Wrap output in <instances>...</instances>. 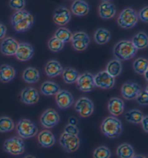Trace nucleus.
Returning a JSON list of instances; mask_svg holds the SVG:
<instances>
[{"instance_id": "obj_29", "label": "nucleus", "mask_w": 148, "mask_h": 158, "mask_svg": "<svg viewBox=\"0 0 148 158\" xmlns=\"http://www.w3.org/2000/svg\"><path fill=\"white\" fill-rule=\"evenodd\" d=\"M111 39V33L107 29L100 27L95 32L94 40L98 45H105Z\"/></svg>"}, {"instance_id": "obj_48", "label": "nucleus", "mask_w": 148, "mask_h": 158, "mask_svg": "<svg viewBox=\"0 0 148 158\" xmlns=\"http://www.w3.org/2000/svg\"><path fill=\"white\" fill-rule=\"evenodd\" d=\"M23 158H36V157H34V155H26V156L24 157Z\"/></svg>"}, {"instance_id": "obj_23", "label": "nucleus", "mask_w": 148, "mask_h": 158, "mask_svg": "<svg viewBox=\"0 0 148 158\" xmlns=\"http://www.w3.org/2000/svg\"><path fill=\"white\" fill-rule=\"evenodd\" d=\"M16 76V71L12 65L3 64L0 66V81L7 83L12 81Z\"/></svg>"}, {"instance_id": "obj_40", "label": "nucleus", "mask_w": 148, "mask_h": 158, "mask_svg": "<svg viewBox=\"0 0 148 158\" xmlns=\"http://www.w3.org/2000/svg\"><path fill=\"white\" fill-rule=\"evenodd\" d=\"M85 40L88 43H90V39L88 35L85 32L79 31L74 32L72 35V40Z\"/></svg>"}, {"instance_id": "obj_41", "label": "nucleus", "mask_w": 148, "mask_h": 158, "mask_svg": "<svg viewBox=\"0 0 148 158\" xmlns=\"http://www.w3.org/2000/svg\"><path fill=\"white\" fill-rule=\"evenodd\" d=\"M64 131L70 135H74V136H79V129L77 127V126H74V125H72L70 124H67L66 125L65 129H64Z\"/></svg>"}, {"instance_id": "obj_34", "label": "nucleus", "mask_w": 148, "mask_h": 158, "mask_svg": "<svg viewBox=\"0 0 148 158\" xmlns=\"http://www.w3.org/2000/svg\"><path fill=\"white\" fill-rule=\"evenodd\" d=\"M15 123L13 120L9 117H0V132L7 133L12 131L15 129Z\"/></svg>"}, {"instance_id": "obj_10", "label": "nucleus", "mask_w": 148, "mask_h": 158, "mask_svg": "<svg viewBox=\"0 0 148 158\" xmlns=\"http://www.w3.org/2000/svg\"><path fill=\"white\" fill-rule=\"evenodd\" d=\"M77 87L79 91L84 93L91 92L96 85L94 83V76L90 72L80 74L76 81Z\"/></svg>"}, {"instance_id": "obj_38", "label": "nucleus", "mask_w": 148, "mask_h": 158, "mask_svg": "<svg viewBox=\"0 0 148 158\" xmlns=\"http://www.w3.org/2000/svg\"><path fill=\"white\" fill-rule=\"evenodd\" d=\"M9 6L13 10H23L25 6V0H10Z\"/></svg>"}, {"instance_id": "obj_14", "label": "nucleus", "mask_w": 148, "mask_h": 158, "mask_svg": "<svg viewBox=\"0 0 148 158\" xmlns=\"http://www.w3.org/2000/svg\"><path fill=\"white\" fill-rule=\"evenodd\" d=\"M72 19L71 10L65 6H60L54 11L53 21L56 25L64 27L70 23Z\"/></svg>"}, {"instance_id": "obj_28", "label": "nucleus", "mask_w": 148, "mask_h": 158, "mask_svg": "<svg viewBox=\"0 0 148 158\" xmlns=\"http://www.w3.org/2000/svg\"><path fill=\"white\" fill-rule=\"evenodd\" d=\"M116 152L119 158H132L135 155L134 148L128 143H122L119 145Z\"/></svg>"}, {"instance_id": "obj_25", "label": "nucleus", "mask_w": 148, "mask_h": 158, "mask_svg": "<svg viewBox=\"0 0 148 158\" xmlns=\"http://www.w3.org/2000/svg\"><path fill=\"white\" fill-rule=\"evenodd\" d=\"M122 69L123 66L121 61L117 60L116 58L110 60L105 67V71L114 78H116L120 76L122 72Z\"/></svg>"}, {"instance_id": "obj_39", "label": "nucleus", "mask_w": 148, "mask_h": 158, "mask_svg": "<svg viewBox=\"0 0 148 158\" xmlns=\"http://www.w3.org/2000/svg\"><path fill=\"white\" fill-rule=\"evenodd\" d=\"M137 102L141 106H147L148 105V93L145 91H142L136 98Z\"/></svg>"}, {"instance_id": "obj_12", "label": "nucleus", "mask_w": 148, "mask_h": 158, "mask_svg": "<svg viewBox=\"0 0 148 158\" xmlns=\"http://www.w3.org/2000/svg\"><path fill=\"white\" fill-rule=\"evenodd\" d=\"M55 101L59 109H67L74 104V98L71 92L65 89H61L55 95Z\"/></svg>"}, {"instance_id": "obj_32", "label": "nucleus", "mask_w": 148, "mask_h": 158, "mask_svg": "<svg viewBox=\"0 0 148 158\" xmlns=\"http://www.w3.org/2000/svg\"><path fill=\"white\" fill-rule=\"evenodd\" d=\"M73 33L67 28L61 27L56 30L54 37L59 40L63 43H67L72 41Z\"/></svg>"}, {"instance_id": "obj_43", "label": "nucleus", "mask_w": 148, "mask_h": 158, "mask_svg": "<svg viewBox=\"0 0 148 158\" xmlns=\"http://www.w3.org/2000/svg\"><path fill=\"white\" fill-rule=\"evenodd\" d=\"M7 32V27L4 24L0 23V40H3L5 38Z\"/></svg>"}, {"instance_id": "obj_11", "label": "nucleus", "mask_w": 148, "mask_h": 158, "mask_svg": "<svg viewBox=\"0 0 148 158\" xmlns=\"http://www.w3.org/2000/svg\"><path fill=\"white\" fill-rule=\"evenodd\" d=\"M94 83L95 85L100 89H111L116 84V79L105 71H102L94 76Z\"/></svg>"}, {"instance_id": "obj_36", "label": "nucleus", "mask_w": 148, "mask_h": 158, "mask_svg": "<svg viewBox=\"0 0 148 158\" xmlns=\"http://www.w3.org/2000/svg\"><path fill=\"white\" fill-rule=\"evenodd\" d=\"M65 47V43L61 42L55 37L51 38L48 41V48L53 52H58L61 51Z\"/></svg>"}, {"instance_id": "obj_30", "label": "nucleus", "mask_w": 148, "mask_h": 158, "mask_svg": "<svg viewBox=\"0 0 148 158\" xmlns=\"http://www.w3.org/2000/svg\"><path fill=\"white\" fill-rule=\"evenodd\" d=\"M144 114L140 110L137 109H133L131 110L128 111L126 112L124 115L125 119L128 122L132 123V124H141L142 121L144 118Z\"/></svg>"}, {"instance_id": "obj_9", "label": "nucleus", "mask_w": 148, "mask_h": 158, "mask_svg": "<svg viewBox=\"0 0 148 158\" xmlns=\"http://www.w3.org/2000/svg\"><path fill=\"white\" fill-rule=\"evenodd\" d=\"M74 109L82 117L87 118L93 114L94 104L89 98L83 96L75 102Z\"/></svg>"}, {"instance_id": "obj_5", "label": "nucleus", "mask_w": 148, "mask_h": 158, "mask_svg": "<svg viewBox=\"0 0 148 158\" xmlns=\"http://www.w3.org/2000/svg\"><path fill=\"white\" fill-rule=\"evenodd\" d=\"M137 13L132 8L128 7L121 11L117 18V23L123 29H131L138 23Z\"/></svg>"}, {"instance_id": "obj_13", "label": "nucleus", "mask_w": 148, "mask_h": 158, "mask_svg": "<svg viewBox=\"0 0 148 158\" xmlns=\"http://www.w3.org/2000/svg\"><path fill=\"white\" fill-rule=\"evenodd\" d=\"M142 91V88L137 83L127 82L121 86V92L123 98L126 100H134Z\"/></svg>"}, {"instance_id": "obj_37", "label": "nucleus", "mask_w": 148, "mask_h": 158, "mask_svg": "<svg viewBox=\"0 0 148 158\" xmlns=\"http://www.w3.org/2000/svg\"><path fill=\"white\" fill-rule=\"evenodd\" d=\"M71 42L72 48L75 50H77V51H83V50H85L90 44V43H88V42H86L85 40H72Z\"/></svg>"}, {"instance_id": "obj_44", "label": "nucleus", "mask_w": 148, "mask_h": 158, "mask_svg": "<svg viewBox=\"0 0 148 158\" xmlns=\"http://www.w3.org/2000/svg\"><path fill=\"white\" fill-rule=\"evenodd\" d=\"M141 124H142V127L144 131L148 133V115L145 116L142 122H141Z\"/></svg>"}, {"instance_id": "obj_21", "label": "nucleus", "mask_w": 148, "mask_h": 158, "mask_svg": "<svg viewBox=\"0 0 148 158\" xmlns=\"http://www.w3.org/2000/svg\"><path fill=\"white\" fill-rule=\"evenodd\" d=\"M98 14L102 19H110L116 15V8L111 2H103L98 6Z\"/></svg>"}, {"instance_id": "obj_15", "label": "nucleus", "mask_w": 148, "mask_h": 158, "mask_svg": "<svg viewBox=\"0 0 148 158\" xmlns=\"http://www.w3.org/2000/svg\"><path fill=\"white\" fill-rule=\"evenodd\" d=\"M34 54V48L30 43H20L15 52V57L17 60L22 62H25L30 60Z\"/></svg>"}, {"instance_id": "obj_26", "label": "nucleus", "mask_w": 148, "mask_h": 158, "mask_svg": "<svg viewBox=\"0 0 148 158\" xmlns=\"http://www.w3.org/2000/svg\"><path fill=\"white\" fill-rule=\"evenodd\" d=\"M41 78L39 71L34 67H28L24 70L23 73V79L27 83H35L38 82Z\"/></svg>"}, {"instance_id": "obj_6", "label": "nucleus", "mask_w": 148, "mask_h": 158, "mask_svg": "<svg viewBox=\"0 0 148 158\" xmlns=\"http://www.w3.org/2000/svg\"><path fill=\"white\" fill-rule=\"evenodd\" d=\"M3 149L9 154L18 156L25 152V144L23 139H22L19 136L17 137L14 136L4 141Z\"/></svg>"}, {"instance_id": "obj_33", "label": "nucleus", "mask_w": 148, "mask_h": 158, "mask_svg": "<svg viewBox=\"0 0 148 158\" xmlns=\"http://www.w3.org/2000/svg\"><path fill=\"white\" fill-rule=\"evenodd\" d=\"M148 69V60L145 58H138L133 62V69L136 73L143 76Z\"/></svg>"}, {"instance_id": "obj_24", "label": "nucleus", "mask_w": 148, "mask_h": 158, "mask_svg": "<svg viewBox=\"0 0 148 158\" xmlns=\"http://www.w3.org/2000/svg\"><path fill=\"white\" fill-rule=\"evenodd\" d=\"M42 94L46 96H55L61 90V88L54 81H46L42 83L40 88Z\"/></svg>"}, {"instance_id": "obj_16", "label": "nucleus", "mask_w": 148, "mask_h": 158, "mask_svg": "<svg viewBox=\"0 0 148 158\" xmlns=\"http://www.w3.org/2000/svg\"><path fill=\"white\" fill-rule=\"evenodd\" d=\"M19 43L12 37H7L2 40L0 44V50L4 56H15L18 47Z\"/></svg>"}, {"instance_id": "obj_3", "label": "nucleus", "mask_w": 148, "mask_h": 158, "mask_svg": "<svg viewBox=\"0 0 148 158\" xmlns=\"http://www.w3.org/2000/svg\"><path fill=\"white\" fill-rule=\"evenodd\" d=\"M101 130L105 137L109 139H115L122 133V123L117 117L109 116L105 117L101 123Z\"/></svg>"}, {"instance_id": "obj_49", "label": "nucleus", "mask_w": 148, "mask_h": 158, "mask_svg": "<svg viewBox=\"0 0 148 158\" xmlns=\"http://www.w3.org/2000/svg\"><path fill=\"white\" fill-rule=\"evenodd\" d=\"M145 91H146L147 93H148V85H147V87H146V89H145Z\"/></svg>"}, {"instance_id": "obj_42", "label": "nucleus", "mask_w": 148, "mask_h": 158, "mask_svg": "<svg viewBox=\"0 0 148 158\" xmlns=\"http://www.w3.org/2000/svg\"><path fill=\"white\" fill-rule=\"evenodd\" d=\"M138 17L143 23H148V6L141 9L138 13Z\"/></svg>"}, {"instance_id": "obj_18", "label": "nucleus", "mask_w": 148, "mask_h": 158, "mask_svg": "<svg viewBox=\"0 0 148 158\" xmlns=\"http://www.w3.org/2000/svg\"><path fill=\"white\" fill-rule=\"evenodd\" d=\"M38 142L43 148H52L56 143V138L54 134L48 129H44L38 134Z\"/></svg>"}, {"instance_id": "obj_2", "label": "nucleus", "mask_w": 148, "mask_h": 158, "mask_svg": "<svg viewBox=\"0 0 148 158\" xmlns=\"http://www.w3.org/2000/svg\"><path fill=\"white\" fill-rule=\"evenodd\" d=\"M137 50L131 40H122L114 45L113 53L115 58L120 61L131 60L136 56Z\"/></svg>"}, {"instance_id": "obj_46", "label": "nucleus", "mask_w": 148, "mask_h": 158, "mask_svg": "<svg viewBox=\"0 0 148 158\" xmlns=\"http://www.w3.org/2000/svg\"><path fill=\"white\" fill-rule=\"evenodd\" d=\"M132 158H147V157L144 156V155H135Z\"/></svg>"}, {"instance_id": "obj_17", "label": "nucleus", "mask_w": 148, "mask_h": 158, "mask_svg": "<svg viewBox=\"0 0 148 158\" xmlns=\"http://www.w3.org/2000/svg\"><path fill=\"white\" fill-rule=\"evenodd\" d=\"M22 102L27 105L37 104L40 99L38 91L34 87H26L20 93Z\"/></svg>"}, {"instance_id": "obj_50", "label": "nucleus", "mask_w": 148, "mask_h": 158, "mask_svg": "<svg viewBox=\"0 0 148 158\" xmlns=\"http://www.w3.org/2000/svg\"><path fill=\"white\" fill-rule=\"evenodd\" d=\"M102 1L103 2H109L110 0H102Z\"/></svg>"}, {"instance_id": "obj_22", "label": "nucleus", "mask_w": 148, "mask_h": 158, "mask_svg": "<svg viewBox=\"0 0 148 158\" xmlns=\"http://www.w3.org/2000/svg\"><path fill=\"white\" fill-rule=\"evenodd\" d=\"M90 12V6L85 0H74L71 6V12L77 17H84Z\"/></svg>"}, {"instance_id": "obj_8", "label": "nucleus", "mask_w": 148, "mask_h": 158, "mask_svg": "<svg viewBox=\"0 0 148 158\" xmlns=\"http://www.w3.org/2000/svg\"><path fill=\"white\" fill-rule=\"evenodd\" d=\"M60 116L54 109H47L40 117L41 124L46 129H52L59 124Z\"/></svg>"}, {"instance_id": "obj_47", "label": "nucleus", "mask_w": 148, "mask_h": 158, "mask_svg": "<svg viewBox=\"0 0 148 158\" xmlns=\"http://www.w3.org/2000/svg\"><path fill=\"white\" fill-rule=\"evenodd\" d=\"M143 76H144L145 80H146V81H147V82H148V69H147L146 72H145V74H144V75H143Z\"/></svg>"}, {"instance_id": "obj_20", "label": "nucleus", "mask_w": 148, "mask_h": 158, "mask_svg": "<svg viewBox=\"0 0 148 158\" xmlns=\"http://www.w3.org/2000/svg\"><path fill=\"white\" fill-rule=\"evenodd\" d=\"M44 71L49 78H55L61 75L64 68L58 60H50L46 63Z\"/></svg>"}, {"instance_id": "obj_27", "label": "nucleus", "mask_w": 148, "mask_h": 158, "mask_svg": "<svg viewBox=\"0 0 148 158\" xmlns=\"http://www.w3.org/2000/svg\"><path fill=\"white\" fill-rule=\"evenodd\" d=\"M131 41L137 50L145 49L148 47V35L145 32H139Z\"/></svg>"}, {"instance_id": "obj_7", "label": "nucleus", "mask_w": 148, "mask_h": 158, "mask_svg": "<svg viewBox=\"0 0 148 158\" xmlns=\"http://www.w3.org/2000/svg\"><path fill=\"white\" fill-rule=\"evenodd\" d=\"M59 142L61 148L69 153L76 152L80 147V139L78 136L70 135L65 131L61 135Z\"/></svg>"}, {"instance_id": "obj_1", "label": "nucleus", "mask_w": 148, "mask_h": 158, "mask_svg": "<svg viewBox=\"0 0 148 158\" xmlns=\"http://www.w3.org/2000/svg\"><path fill=\"white\" fill-rule=\"evenodd\" d=\"M11 24L15 31L25 32L34 25V17L25 10L16 11L11 17Z\"/></svg>"}, {"instance_id": "obj_35", "label": "nucleus", "mask_w": 148, "mask_h": 158, "mask_svg": "<svg viewBox=\"0 0 148 158\" xmlns=\"http://www.w3.org/2000/svg\"><path fill=\"white\" fill-rule=\"evenodd\" d=\"M92 157L93 158H111V152L108 147L101 145L95 149Z\"/></svg>"}, {"instance_id": "obj_4", "label": "nucleus", "mask_w": 148, "mask_h": 158, "mask_svg": "<svg viewBox=\"0 0 148 158\" xmlns=\"http://www.w3.org/2000/svg\"><path fill=\"white\" fill-rule=\"evenodd\" d=\"M16 131L19 137L23 139H30L38 134V129L36 125L26 118H22L17 122Z\"/></svg>"}, {"instance_id": "obj_19", "label": "nucleus", "mask_w": 148, "mask_h": 158, "mask_svg": "<svg viewBox=\"0 0 148 158\" xmlns=\"http://www.w3.org/2000/svg\"><path fill=\"white\" fill-rule=\"evenodd\" d=\"M124 102L120 98L113 97L108 102V110L114 117H119L124 111Z\"/></svg>"}, {"instance_id": "obj_45", "label": "nucleus", "mask_w": 148, "mask_h": 158, "mask_svg": "<svg viewBox=\"0 0 148 158\" xmlns=\"http://www.w3.org/2000/svg\"><path fill=\"white\" fill-rule=\"evenodd\" d=\"M68 124L74 125V126H77L78 124V120L77 118L74 117H70L68 119Z\"/></svg>"}, {"instance_id": "obj_31", "label": "nucleus", "mask_w": 148, "mask_h": 158, "mask_svg": "<svg viewBox=\"0 0 148 158\" xmlns=\"http://www.w3.org/2000/svg\"><path fill=\"white\" fill-rule=\"evenodd\" d=\"M61 75H62V78L65 83L67 84H72V83H76L79 73L74 69H72L71 67H67L64 69Z\"/></svg>"}]
</instances>
